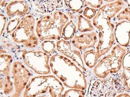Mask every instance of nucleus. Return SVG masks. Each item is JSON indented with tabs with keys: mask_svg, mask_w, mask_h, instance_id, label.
Masks as SVG:
<instances>
[{
	"mask_svg": "<svg viewBox=\"0 0 130 97\" xmlns=\"http://www.w3.org/2000/svg\"><path fill=\"white\" fill-rule=\"evenodd\" d=\"M52 72L66 87L84 90L87 86L85 74L75 64L64 56L55 55L50 59Z\"/></svg>",
	"mask_w": 130,
	"mask_h": 97,
	"instance_id": "nucleus-1",
	"label": "nucleus"
},
{
	"mask_svg": "<svg viewBox=\"0 0 130 97\" xmlns=\"http://www.w3.org/2000/svg\"><path fill=\"white\" fill-rule=\"evenodd\" d=\"M69 18L60 11L44 16L37 21L36 31L41 41L59 40L61 37L63 28L69 22Z\"/></svg>",
	"mask_w": 130,
	"mask_h": 97,
	"instance_id": "nucleus-2",
	"label": "nucleus"
},
{
	"mask_svg": "<svg viewBox=\"0 0 130 97\" xmlns=\"http://www.w3.org/2000/svg\"><path fill=\"white\" fill-rule=\"evenodd\" d=\"M64 88L60 80L53 75L40 76L32 78L25 88L23 97L44 95L61 97Z\"/></svg>",
	"mask_w": 130,
	"mask_h": 97,
	"instance_id": "nucleus-3",
	"label": "nucleus"
},
{
	"mask_svg": "<svg viewBox=\"0 0 130 97\" xmlns=\"http://www.w3.org/2000/svg\"><path fill=\"white\" fill-rule=\"evenodd\" d=\"M126 53L124 48L116 46L108 55L99 62L94 67V72L96 76L105 79L110 73H115L119 71L122 66V60Z\"/></svg>",
	"mask_w": 130,
	"mask_h": 97,
	"instance_id": "nucleus-4",
	"label": "nucleus"
},
{
	"mask_svg": "<svg viewBox=\"0 0 130 97\" xmlns=\"http://www.w3.org/2000/svg\"><path fill=\"white\" fill-rule=\"evenodd\" d=\"M35 19L28 15L21 21L16 29L12 33V39L16 43H22L25 47L33 48L37 45L38 40L34 33Z\"/></svg>",
	"mask_w": 130,
	"mask_h": 97,
	"instance_id": "nucleus-5",
	"label": "nucleus"
},
{
	"mask_svg": "<svg viewBox=\"0 0 130 97\" xmlns=\"http://www.w3.org/2000/svg\"><path fill=\"white\" fill-rule=\"evenodd\" d=\"M22 58L25 64L39 75H46L50 72L49 55L41 51L23 50Z\"/></svg>",
	"mask_w": 130,
	"mask_h": 97,
	"instance_id": "nucleus-6",
	"label": "nucleus"
},
{
	"mask_svg": "<svg viewBox=\"0 0 130 97\" xmlns=\"http://www.w3.org/2000/svg\"><path fill=\"white\" fill-rule=\"evenodd\" d=\"M11 75L14 88V92L11 97H19L27 85L31 74L21 62L16 61L12 64Z\"/></svg>",
	"mask_w": 130,
	"mask_h": 97,
	"instance_id": "nucleus-7",
	"label": "nucleus"
},
{
	"mask_svg": "<svg viewBox=\"0 0 130 97\" xmlns=\"http://www.w3.org/2000/svg\"><path fill=\"white\" fill-rule=\"evenodd\" d=\"M98 29L99 39L96 51L100 58L108 52L114 44V25L110 21Z\"/></svg>",
	"mask_w": 130,
	"mask_h": 97,
	"instance_id": "nucleus-8",
	"label": "nucleus"
},
{
	"mask_svg": "<svg viewBox=\"0 0 130 97\" xmlns=\"http://www.w3.org/2000/svg\"><path fill=\"white\" fill-rule=\"evenodd\" d=\"M115 94L113 80L109 78L91 81L87 97H115Z\"/></svg>",
	"mask_w": 130,
	"mask_h": 97,
	"instance_id": "nucleus-9",
	"label": "nucleus"
},
{
	"mask_svg": "<svg viewBox=\"0 0 130 97\" xmlns=\"http://www.w3.org/2000/svg\"><path fill=\"white\" fill-rule=\"evenodd\" d=\"M123 5L121 1H117L101 7L92 20L94 26L98 29L110 21V19L121 9Z\"/></svg>",
	"mask_w": 130,
	"mask_h": 97,
	"instance_id": "nucleus-10",
	"label": "nucleus"
},
{
	"mask_svg": "<svg viewBox=\"0 0 130 97\" xmlns=\"http://www.w3.org/2000/svg\"><path fill=\"white\" fill-rule=\"evenodd\" d=\"M57 48V50L59 52L72 59L84 71H86L80 52L76 50L72 49L69 41L62 39L58 41Z\"/></svg>",
	"mask_w": 130,
	"mask_h": 97,
	"instance_id": "nucleus-11",
	"label": "nucleus"
},
{
	"mask_svg": "<svg viewBox=\"0 0 130 97\" xmlns=\"http://www.w3.org/2000/svg\"><path fill=\"white\" fill-rule=\"evenodd\" d=\"M97 41V35L94 32L78 34L72 41L73 45L79 50L83 51L94 46Z\"/></svg>",
	"mask_w": 130,
	"mask_h": 97,
	"instance_id": "nucleus-12",
	"label": "nucleus"
},
{
	"mask_svg": "<svg viewBox=\"0 0 130 97\" xmlns=\"http://www.w3.org/2000/svg\"><path fill=\"white\" fill-rule=\"evenodd\" d=\"M28 8V5L25 1H12L6 7V13L9 19L15 15H17L21 18L27 14Z\"/></svg>",
	"mask_w": 130,
	"mask_h": 97,
	"instance_id": "nucleus-13",
	"label": "nucleus"
},
{
	"mask_svg": "<svg viewBox=\"0 0 130 97\" xmlns=\"http://www.w3.org/2000/svg\"><path fill=\"white\" fill-rule=\"evenodd\" d=\"M114 82L115 88L118 91L130 90V69L123 70Z\"/></svg>",
	"mask_w": 130,
	"mask_h": 97,
	"instance_id": "nucleus-14",
	"label": "nucleus"
},
{
	"mask_svg": "<svg viewBox=\"0 0 130 97\" xmlns=\"http://www.w3.org/2000/svg\"><path fill=\"white\" fill-rule=\"evenodd\" d=\"M62 1H37L35 3L36 10L41 13H49L63 6Z\"/></svg>",
	"mask_w": 130,
	"mask_h": 97,
	"instance_id": "nucleus-15",
	"label": "nucleus"
},
{
	"mask_svg": "<svg viewBox=\"0 0 130 97\" xmlns=\"http://www.w3.org/2000/svg\"><path fill=\"white\" fill-rule=\"evenodd\" d=\"M100 58L97 52L94 49H91L85 52L83 55V59L85 64L90 68L95 67Z\"/></svg>",
	"mask_w": 130,
	"mask_h": 97,
	"instance_id": "nucleus-16",
	"label": "nucleus"
},
{
	"mask_svg": "<svg viewBox=\"0 0 130 97\" xmlns=\"http://www.w3.org/2000/svg\"><path fill=\"white\" fill-rule=\"evenodd\" d=\"M11 56L9 55H1V75L3 77L9 76L10 68L12 62Z\"/></svg>",
	"mask_w": 130,
	"mask_h": 97,
	"instance_id": "nucleus-17",
	"label": "nucleus"
},
{
	"mask_svg": "<svg viewBox=\"0 0 130 97\" xmlns=\"http://www.w3.org/2000/svg\"><path fill=\"white\" fill-rule=\"evenodd\" d=\"M76 26L73 21H69L63 28L61 37L65 40H70L73 38L75 36Z\"/></svg>",
	"mask_w": 130,
	"mask_h": 97,
	"instance_id": "nucleus-18",
	"label": "nucleus"
},
{
	"mask_svg": "<svg viewBox=\"0 0 130 97\" xmlns=\"http://www.w3.org/2000/svg\"><path fill=\"white\" fill-rule=\"evenodd\" d=\"M78 30L81 33H83L91 32L94 30V28L90 20L80 15L78 17Z\"/></svg>",
	"mask_w": 130,
	"mask_h": 97,
	"instance_id": "nucleus-19",
	"label": "nucleus"
},
{
	"mask_svg": "<svg viewBox=\"0 0 130 97\" xmlns=\"http://www.w3.org/2000/svg\"><path fill=\"white\" fill-rule=\"evenodd\" d=\"M12 82L9 76L1 77V91L5 95L11 93L13 91Z\"/></svg>",
	"mask_w": 130,
	"mask_h": 97,
	"instance_id": "nucleus-20",
	"label": "nucleus"
},
{
	"mask_svg": "<svg viewBox=\"0 0 130 97\" xmlns=\"http://www.w3.org/2000/svg\"><path fill=\"white\" fill-rule=\"evenodd\" d=\"M65 4L72 12H79L84 6V1L81 0L64 1Z\"/></svg>",
	"mask_w": 130,
	"mask_h": 97,
	"instance_id": "nucleus-21",
	"label": "nucleus"
},
{
	"mask_svg": "<svg viewBox=\"0 0 130 97\" xmlns=\"http://www.w3.org/2000/svg\"><path fill=\"white\" fill-rule=\"evenodd\" d=\"M55 43L50 40H45L43 41L41 45V47L45 53L47 54H52L55 48Z\"/></svg>",
	"mask_w": 130,
	"mask_h": 97,
	"instance_id": "nucleus-22",
	"label": "nucleus"
},
{
	"mask_svg": "<svg viewBox=\"0 0 130 97\" xmlns=\"http://www.w3.org/2000/svg\"><path fill=\"white\" fill-rule=\"evenodd\" d=\"M84 91L82 90L71 89L66 91L62 97H85Z\"/></svg>",
	"mask_w": 130,
	"mask_h": 97,
	"instance_id": "nucleus-23",
	"label": "nucleus"
},
{
	"mask_svg": "<svg viewBox=\"0 0 130 97\" xmlns=\"http://www.w3.org/2000/svg\"><path fill=\"white\" fill-rule=\"evenodd\" d=\"M20 18H16L10 20L8 23L7 26V34L10 33L11 32L14 31L16 29L18 25L21 22Z\"/></svg>",
	"mask_w": 130,
	"mask_h": 97,
	"instance_id": "nucleus-24",
	"label": "nucleus"
},
{
	"mask_svg": "<svg viewBox=\"0 0 130 97\" xmlns=\"http://www.w3.org/2000/svg\"><path fill=\"white\" fill-rule=\"evenodd\" d=\"M96 10L92 8L86 7L83 11V16L88 19H91L96 15Z\"/></svg>",
	"mask_w": 130,
	"mask_h": 97,
	"instance_id": "nucleus-25",
	"label": "nucleus"
},
{
	"mask_svg": "<svg viewBox=\"0 0 130 97\" xmlns=\"http://www.w3.org/2000/svg\"><path fill=\"white\" fill-rule=\"evenodd\" d=\"M86 5H89L94 8H99L101 6L103 3L102 0L95 1H83Z\"/></svg>",
	"mask_w": 130,
	"mask_h": 97,
	"instance_id": "nucleus-26",
	"label": "nucleus"
},
{
	"mask_svg": "<svg viewBox=\"0 0 130 97\" xmlns=\"http://www.w3.org/2000/svg\"><path fill=\"white\" fill-rule=\"evenodd\" d=\"M117 18L119 20L126 19L130 21V10L128 9H126L117 16Z\"/></svg>",
	"mask_w": 130,
	"mask_h": 97,
	"instance_id": "nucleus-27",
	"label": "nucleus"
},
{
	"mask_svg": "<svg viewBox=\"0 0 130 97\" xmlns=\"http://www.w3.org/2000/svg\"><path fill=\"white\" fill-rule=\"evenodd\" d=\"M123 66L124 68H130V53L124 56L123 59Z\"/></svg>",
	"mask_w": 130,
	"mask_h": 97,
	"instance_id": "nucleus-28",
	"label": "nucleus"
},
{
	"mask_svg": "<svg viewBox=\"0 0 130 97\" xmlns=\"http://www.w3.org/2000/svg\"><path fill=\"white\" fill-rule=\"evenodd\" d=\"M6 23V18L5 16L1 14V35L2 34Z\"/></svg>",
	"mask_w": 130,
	"mask_h": 97,
	"instance_id": "nucleus-29",
	"label": "nucleus"
},
{
	"mask_svg": "<svg viewBox=\"0 0 130 97\" xmlns=\"http://www.w3.org/2000/svg\"><path fill=\"white\" fill-rule=\"evenodd\" d=\"M116 97H130V95L128 93H122L117 95Z\"/></svg>",
	"mask_w": 130,
	"mask_h": 97,
	"instance_id": "nucleus-30",
	"label": "nucleus"
},
{
	"mask_svg": "<svg viewBox=\"0 0 130 97\" xmlns=\"http://www.w3.org/2000/svg\"><path fill=\"white\" fill-rule=\"evenodd\" d=\"M36 97H47L46 96H44V95H40V96H37Z\"/></svg>",
	"mask_w": 130,
	"mask_h": 97,
	"instance_id": "nucleus-31",
	"label": "nucleus"
}]
</instances>
